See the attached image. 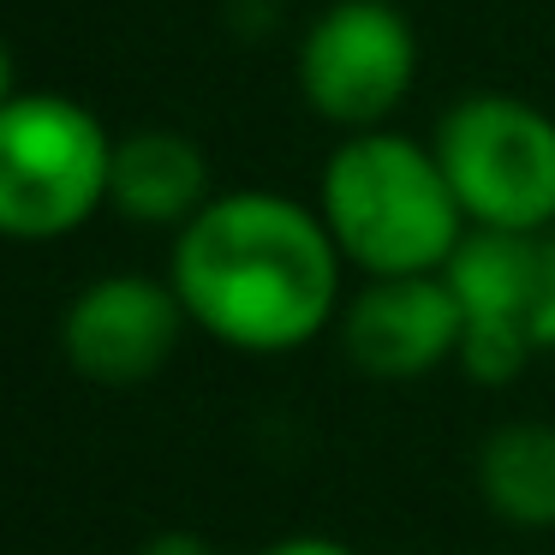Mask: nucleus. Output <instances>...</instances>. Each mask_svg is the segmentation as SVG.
Segmentation results:
<instances>
[{
    "mask_svg": "<svg viewBox=\"0 0 555 555\" xmlns=\"http://www.w3.org/2000/svg\"><path fill=\"white\" fill-rule=\"evenodd\" d=\"M138 555H216V543L197 538V531H156V538H144Z\"/></svg>",
    "mask_w": 555,
    "mask_h": 555,
    "instance_id": "f8f14e48",
    "label": "nucleus"
},
{
    "mask_svg": "<svg viewBox=\"0 0 555 555\" xmlns=\"http://www.w3.org/2000/svg\"><path fill=\"white\" fill-rule=\"evenodd\" d=\"M340 340L364 376L412 383L442 359H460V305L442 275H388L347 305Z\"/></svg>",
    "mask_w": 555,
    "mask_h": 555,
    "instance_id": "6e6552de",
    "label": "nucleus"
},
{
    "mask_svg": "<svg viewBox=\"0 0 555 555\" xmlns=\"http://www.w3.org/2000/svg\"><path fill=\"white\" fill-rule=\"evenodd\" d=\"M538 340L555 352V228L543 233V299H538Z\"/></svg>",
    "mask_w": 555,
    "mask_h": 555,
    "instance_id": "9b49d317",
    "label": "nucleus"
},
{
    "mask_svg": "<svg viewBox=\"0 0 555 555\" xmlns=\"http://www.w3.org/2000/svg\"><path fill=\"white\" fill-rule=\"evenodd\" d=\"M323 228L371 281L442 275L466 240V209L430 144L400 132H352L323 168Z\"/></svg>",
    "mask_w": 555,
    "mask_h": 555,
    "instance_id": "f03ea898",
    "label": "nucleus"
},
{
    "mask_svg": "<svg viewBox=\"0 0 555 555\" xmlns=\"http://www.w3.org/2000/svg\"><path fill=\"white\" fill-rule=\"evenodd\" d=\"M460 305V364L472 383H514L538 340L543 233L472 228L442 269Z\"/></svg>",
    "mask_w": 555,
    "mask_h": 555,
    "instance_id": "423d86ee",
    "label": "nucleus"
},
{
    "mask_svg": "<svg viewBox=\"0 0 555 555\" xmlns=\"http://www.w3.org/2000/svg\"><path fill=\"white\" fill-rule=\"evenodd\" d=\"M436 162L472 228H555V120L526 96L472 90L436 120Z\"/></svg>",
    "mask_w": 555,
    "mask_h": 555,
    "instance_id": "20e7f679",
    "label": "nucleus"
},
{
    "mask_svg": "<svg viewBox=\"0 0 555 555\" xmlns=\"http://www.w3.org/2000/svg\"><path fill=\"white\" fill-rule=\"evenodd\" d=\"M340 245L281 192H221L173 240V293L197 328L240 352H293L340 305Z\"/></svg>",
    "mask_w": 555,
    "mask_h": 555,
    "instance_id": "f257e3e1",
    "label": "nucleus"
},
{
    "mask_svg": "<svg viewBox=\"0 0 555 555\" xmlns=\"http://www.w3.org/2000/svg\"><path fill=\"white\" fill-rule=\"evenodd\" d=\"M108 204L144 228H185L209 204V162L185 132L144 126L114 138V180Z\"/></svg>",
    "mask_w": 555,
    "mask_h": 555,
    "instance_id": "1a4fd4ad",
    "label": "nucleus"
},
{
    "mask_svg": "<svg viewBox=\"0 0 555 555\" xmlns=\"http://www.w3.org/2000/svg\"><path fill=\"white\" fill-rule=\"evenodd\" d=\"M18 90H13V54H7V42H0V108L13 102Z\"/></svg>",
    "mask_w": 555,
    "mask_h": 555,
    "instance_id": "4468645a",
    "label": "nucleus"
},
{
    "mask_svg": "<svg viewBox=\"0 0 555 555\" xmlns=\"http://www.w3.org/2000/svg\"><path fill=\"white\" fill-rule=\"evenodd\" d=\"M257 555H359V550H347L340 538H317V531H299V538H281V543H269V550H257Z\"/></svg>",
    "mask_w": 555,
    "mask_h": 555,
    "instance_id": "ddd939ff",
    "label": "nucleus"
},
{
    "mask_svg": "<svg viewBox=\"0 0 555 555\" xmlns=\"http://www.w3.org/2000/svg\"><path fill=\"white\" fill-rule=\"evenodd\" d=\"M418 73V37L395 0H335L299 49V90L323 120L383 132Z\"/></svg>",
    "mask_w": 555,
    "mask_h": 555,
    "instance_id": "39448f33",
    "label": "nucleus"
},
{
    "mask_svg": "<svg viewBox=\"0 0 555 555\" xmlns=\"http://www.w3.org/2000/svg\"><path fill=\"white\" fill-rule=\"evenodd\" d=\"M192 323L173 293V281L150 275H102L66 305L61 352L78 376L108 388L150 383L180 347V328Z\"/></svg>",
    "mask_w": 555,
    "mask_h": 555,
    "instance_id": "0eeeda50",
    "label": "nucleus"
},
{
    "mask_svg": "<svg viewBox=\"0 0 555 555\" xmlns=\"http://www.w3.org/2000/svg\"><path fill=\"white\" fill-rule=\"evenodd\" d=\"M478 490L514 526H555V430L502 424L478 448Z\"/></svg>",
    "mask_w": 555,
    "mask_h": 555,
    "instance_id": "9d476101",
    "label": "nucleus"
},
{
    "mask_svg": "<svg viewBox=\"0 0 555 555\" xmlns=\"http://www.w3.org/2000/svg\"><path fill=\"white\" fill-rule=\"evenodd\" d=\"M114 138L73 96L18 90L0 108V240H61L108 204Z\"/></svg>",
    "mask_w": 555,
    "mask_h": 555,
    "instance_id": "7ed1b4c3",
    "label": "nucleus"
}]
</instances>
